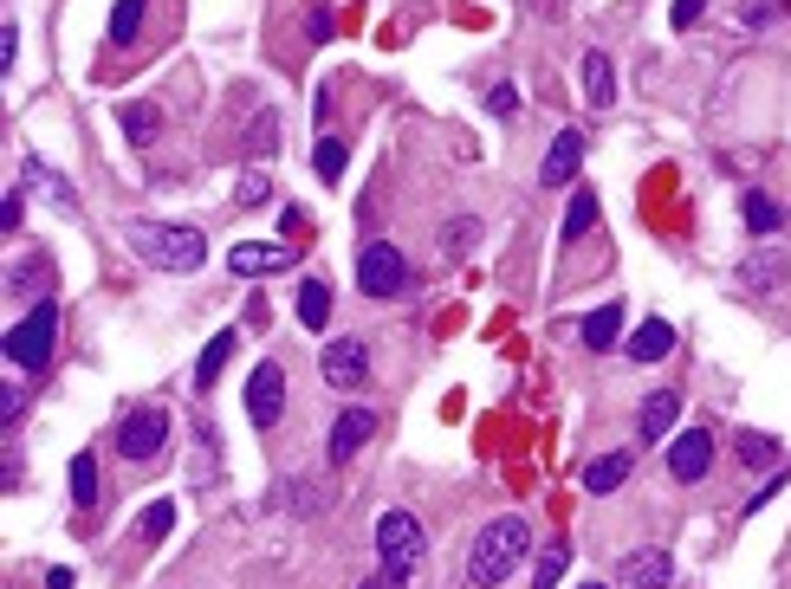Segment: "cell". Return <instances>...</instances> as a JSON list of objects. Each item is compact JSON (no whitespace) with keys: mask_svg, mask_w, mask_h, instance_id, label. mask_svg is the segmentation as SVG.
Segmentation results:
<instances>
[{"mask_svg":"<svg viewBox=\"0 0 791 589\" xmlns=\"http://www.w3.org/2000/svg\"><path fill=\"white\" fill-rule=\"evenodd\" d=\"M227 266L240 272V279H266V272H286V266H299V247H286V240H240Z\"/></svg>","mask_w":791,"mask_h":589,"instance_id":"9","label":"cell"},{"mask_svg":"<svg viewBox=\"0 0 791 589\" xmlns=\"http://www.w3.org/2000/svg\"><path fill=\"white\" fill-rule=\"evenodd\" d=\"M616 331H623V298H610V305H597L584 325H577V337H584V350H610L616 343Z\"/></svg>","mask_w":791,"mask_h":589,"instance_id":"17","label":"cell"},{"mask_svg":"<svg viewBox=\"0 0 791 589\" xmlns=\"http://www.w3.org/2000/svg\"><path fill=\"white\" fill-rule=\"evenodd\" d=\"M740 221H746V233H759V240H772V233L785 227V201H772V194H759V188H746V194H740Z\"/></svg>","mask_w":791,"mask_h":589,"instance_id":"15","label":"cell"},{"mask_svg":"<svg viewBox=\"0 0 791 589\" xmlns=\"http://www.w3.org/2000/svg\"><path fill=\"white\" fill-rule=\"evenodd\" d=\"M20 214H27V201H20V194H7V208H0V227H7V233H20Z\"/></svg>","mask_w":791,"mask_h":589,"instance_id":"38","label":"cell"},{"mask_svg":"<svg viewBox=\"0 0 791 589\" xmlns=\"http://www.w3.org/2000/svg\"><path fill=\"white\" fill-rule=\"evenodd\" d=\"M740 286L746 292H765V286H785V259H779V247H759L746 266H740Z\"/></svg>","mask_w":791,"mask_h":589,"instance_id":"20","label":"cell"},{"mask_svg":"<svg viewBox=\"0 0 791 589\" xmlns=\"http://www.w3.org/2000/svg\"><path fill=\"white\" fill-rule=\"evenodd\" d=\"M370 435H377V415H370V408H344L325 453H332V460L344 467V460H357V453H364V441H370Z\"/></svg>","mask_w":791,"mask_h":589,"instance_id":"12","label":"cell"},{"mask_svg":"<svg viewBox=\"0 0 791 589\" xmlns=\"http://www.w3.org/2000/svg\"><path fill=\"white\" fill-rule=\"evenodd\" d=\"M422 545H428V531H422V518H415V512H383L377 518V557H383V563L415 570Z\"/></svg>","mask_w":791,"mask_h":589,"instance_id":"6","label":"cell"},{"mask_svg":"<svg viewBox=\"0 0 791 589\" xmlns=\"http://www.w3.org/2000/svg\"><path fill=\"white\" fill-rule=\"evenodd\" d=\"M318 369H325L332 389H364V376H370V350H364L357 337H332V343L318 350Z\"/></svg>","mask_w":791,"mask_h":589,"instance_id":"8","label":"cell"},{"mask_svg":"<svg viewBox=\"0 0 791 589\" xmlns=\"http://www.w3.org/2000/svg\"><path fill=\"white\" fill-rule=\"evenodd\" d=\"M357 286H364V298H403L409 292V259L396 253L389 240H370L357 253Z\"/></svg>","mask_w":791,"mask_h":589,"instance_id":"5","label":"cell"},{"mask_svg":"<svg viewBox=\"0 0 791 589\" xmlns=\"http://www.w3.org/2000/svg\"><path fill=\"white\" fill-rule=\"evenodd\" d=\"M740 460H746V467H785V447H772L765 435H746V441H740Z\"/></svg>","mask_w":791,"mask_h":589,"instance_id":"29","label":"cell"},{"mask_svg":"<svg viewBox=\"0 0 791 589\" xmlns=\"http://www.w3.org/2000/svg\"><path fill=\"white\" fill-rule=\"evenodd\" d=\"M708 467H714V435L708 428H688V435L669 441V479L694 486V479H708Z\"/></svg>","mask_w":791,"mask_h":589,"instance_id":"10","label":"cell"},{"mask_svg":"<svg viewBox=\"0 0 791 589\" xmlns=\"http://www.w3.org/2000/svg\"><path fill=\"white\" fill-rule=\"evenodd\" d=\"M137 27H144V0H117V7H111V39H117V46H130Z\"/></svg>","mask_w":791,"mask_h":589,"instance_id":"27","label":"cell"},{"mask_svg":"<svg viewBox=\"0 0 791 589\" xmlns=\"http://www.w3.org/2000/svg\"><path fill=\"white\" fill-rule=\"evenodd\" d=\"M169 525H176V506H169V499H156L150 512L137 518V538H150V545H156V538H169Z\"/></svg>","mask_w":791,"mask_h":589,"instance_id":"30","label":"cell"},{"mask_svg":"<svg viewBox=\"0 0 791 589\" xmlns=\"http://www.w3.org/2000/svg\"><path fill=\"white\" fill-rule=\"evenodd\" d=\"M403 583H409V570H403V563H383L377 577H364L357 589H403Z\"/></svg>","mask_w":791,"mask_h":589,"instance_id":"36","label":"cell"},{"mask_svg":"<svg viewBox=\"0 0 791 589\" xmlns=\"http://www.w3.org/2000/svg\"><path fill=\"white\" fill-rule=\"evenodd\" d=\"M591 227H597V194H591V188H577V194H571V208H565V247H571V240H584Z\"/></svg>","mask_w":791,"mask_h":589,"instance_id":"25","label":"cell"},{"mask_svg":"<svg viewBox=\"0 0 791 589\" xmlns=\"http://www.w3.org/2000/svg\"><path fill=\"white\" fill-rule=\"evenodd\" d=\"M565 557H571V545H552V551L538 557V570H532V577H538V589H552L558 577H565Z\"/></svg>","mask_w":791,"mask_h":589,"instance_id":"33","label":"cell"},{"mask_svg":"<svg viewBox=\"0 0 791 589\" xmlns=\"http://www.w3.org/2000/svg\"><path fill=\"white\" fill-rule=\"evenodd\" d=\"M584 130H558V137H552V149H545V162H538V182L545 188H565L571 176H577V169H584Z\"/></svg>","mask_w":791,"mask_h":589,"instance_id":"11","label":"cell"},{"mask_svg":"<svg viewBox=\"0 0 791 589\" xmlns=\"http://www.w3.org/2000/svg\"><path fill=\"white\" fill-rule=\"evenodd\" d=\"M130 247L150 259L156 272H195L208 259V233L176 227V221H130Z\"/></svg>","mask_w":791,"mask_h":589,"instance_id":"2","label":"cell"},{"mask_svg":"<svg viewBox=\"0 0 791 589\" xmlns=\"http://www.w3.org/2000/svg\"><path fill=\"white\" fill-rule=\"evenodd\" d=\"M532 551V525L520 512L493 518L487 531L474 538V551H467V583L474 589H500L513 570H520V557Z\"/></svg>","mask_w":791,"mask_h":589,"instance_id":"1","label":"cell"},{"mask_svg":"<svg viewBox=\"0 0 791 589\" xmlns=\"http://www.w3.org/2000/svg\"><path fill=\"white\" fill-rule=\"evenodd\" d=\"M20 176H27V182H33V188H46V194H52V208H66V214H72V208H78L72 182H66V176H52V169H46L39 156H27V162H20Z\"/></svg>","mask_w":791,"mask_h":589,"instance_id":"21","label":"cell"},{"mask_svg":"<svg viewBox=\"0 0 791 589\" xmlns=\"http://www.w3.org/2000/svg\"><path fill=\"white\" fill-rule=\"evenodd\" d=\"M675 415H681V396H675V389H655V396H642L636 435H642V441H669V428H675Z\"/></svg>","mask_w":791,"mask_h":589,"instance_id":"14","label":"cell"},{"mask_svg":"<svg viewBox=\"0 0 791 589\" xmlns=\"http://www.w3.org/2000/svg\"><path fill=\"white\" fill-rule=\"evenodd\" d=\"M577 589H603V583H577Z\"/></svg>","mask_w":791,"mask_h":589,"instance_id":"40","label":"cell"},{"mask_svg":"<svg viewBox=\"0 0 791 589\" xmlns=\"http://www.w3.org/2000/svg\"><path fill=\"white\" fill-rule=\"evenodd\" d=\"M584 104H591V111H610V104H616V72H610L603 52H584Z\"/></svg>","mask_w":791,"mask_h":589,"instance_id":"19","label":"cell"},{"mask_svg":"<svg viewBox=\"0 0 791 589\" xmlns=\"http://www.w3.org/2000/svg\"><path fill=\"white\" fill-rule=\"evenodd\" d=\"M247 143L260 149V156H266V149H279V111H260V117H254V123H247Z\"/></svg>","mask_w":791,"mask_h":589,"instance_id":"32","label":"cell"},{"mask_svg":"<svg viewBox=\"0 0 791 589\" xmlns=\"http://www.w3.org/2000/svg\"><path fill=\"white\" fill-rule=\"evenodd\" d=\"M740 20H746V27H772V20H785V0H746Z\"/></svg>","mask_w":791,"mask_h":589,"instance_id":"34","label":"cell"},{"mask_svg":"<svg viewBox=\"0 0 791 589\" xmlns=\"http://www.w3.org/2000/svg\"><path fill=\"white\" fill-rule=\"evenodd\" d=\"M708 13V0H675V27H694Z\"/></svg>","mask_w":791,"mask_h":589,"instance_id":"39","label":"cell"},{"mask_svg":"<svg viewBox=\"0 0 791 589\" xmlns=\"http://www.w3.org/2000/svg\"><path fill=\"white\" fill-rule=\"evenodd\" d=\"M117 123H123V137H130V143H156L162 111H156V104H123V111H117Z\"/></svg>","mask_w":791,"mask_h":589,"instance_id":"24","label":"cell"},{"mask_svg":"<svg viewBox=\"0 0 791 589\" xmlns=\"http://www.w3.org/2000/svg\"><path fill=\"white\" fill-rule=\"evenodd\" d=\"M72 499L78 506H98V460L91 453H72Z\"/></svg>","mask_w":791,"mask_h":589,"instance_id":"26","label":"cell"},{"mask_svg":"<svg viewBox=\"0 0 791 589\" xmlns=\"http://www.w3.org/2000/svg\"><path fill=\"white\" fill-rule=\"evenodd\" d=\"M299 325L305 331H325V325H332V292H325L318 279H305L299 286Z\"/></svg>","mask_w":791,"mask_h":589,"instance_id":"23","label":"cell"},{"mask_svg":"<svg viewBox=\"0 0 791 589\" xmlns=\"http://www.w3.org/2000/svg\"><path fill=\"white\" fill-rule=\"evenodd\" d=\"M474 240H481V221H474V214H454V221L442 227V247H448L454 259L467 253V247H474Z\"/></svg>","mask_w":791,"mask_h":589,"instance_id":"28","label":"cell"},{"mask_svg":"<svg viewBox=\"0 0 791 589\" xmlns=\"http://www.w3.org/2000/svg\"><path fill=\"white\" fill-rule=\"evenodd\" d=\"M279 415H286V369L260 363L247 376V421L266 435V428H279Z\"/></svg>","mask_w":791,"mask_h":589,"instance_id":"7","label":"cell"},{"mask_svg":"<svg viewBox=\"0 0 791 589\" xmlns=\"http://www.w3.org/2000/svg\"><path fill=\"white\" fill-rule=\"evenodd\" d=\"M52 343H59V305H52V298H39L33 311L0 337V350H7L13 369H46L52 363Z\"/></svg>","mask_w":791,"mask_h":589,"instance_id":"3","label":"cell"},{"mask_svg":"<svg viewBox=\"0 0 791 589\" xmlns=\"http://www.w3.org/2000/svg\"><path fill=\"white\" fill-rule=\"evenodd\" d=\"M669 350H675V325H669V318H642L636 337H630V357H636V363H662Z\"/></svg>","mask_w":791,"mask_h":589,"instance_id":"16","label":"cell"},{"mask_svg":"<svg viewBox=\"0 0 791 589\" xmlns=\"http://www.w3.org/2000/svg\"><path fill=\"white\" fill-rule=\"evenodd\" d=\"M344 156H350L344 137H318V176H325V182H338L344 176Z\"/></svg>","mask_w":791,"mask_h":589,"instance_id":"31","label":"cell"},{"mask_svg":"<svg viewBox=\"0 0 791 589\" xmlns=\"http://www.w3.org/2000/svg\"><path fill=\"white\" fill-rule=\"evenodd\" d=\"M240 201H247V208L273 201V182H266V176H247V182H240Z\"/></svg>","mask_w":791,"mask_h":589,"instance_id":"37","label":"cell"},{"mask_svg":"<svg viewBox=\"0 0 791 589\" xmlns=\"http://www.w3.org/2000/svg\"><path fill=\"white\" fill-rule=\"evenodd\" d=\"M630 473H636V453H597L584 467V492H616Z\"/></svg>","mask_w":791,"mask_h":589,"instance_id":"18","label":"cell"},{"mask_svg":"<svg viewBox=\"0 0 791 589\" xmlns=\"http://www.w3.org/2000/svg\"><path fill=\"white\" fill-rule=\"evenodd\" d=\"M669 583H675V557L669 551L623 557V589H669Z\"/></svg>","mask_w":791,"mask_h":589,"instance_id":"13","label":"cell"},{"mask_svg":"<svg viewBox=\"0 0 791 589\" xmlns=\"http://www.w3.org/2000/svg\"><path fill=\"white\" fill-rule=\"evenodd\" d=\"M227 357H234V331H215V337H208V350H201V363H195V382H201V389H215V382H221V369H227Z\"/></svg>","mask_w":791,"mask_h":589,"instance_id":"22","label":"cell"},{"mask_svg":"<svg viewBox=\"0 0 791 589\" xmlns=\"http://www.w3.org/2000/svg\"><path fill=\"white\" fill-rule=\"evenodd\" d=\"M162 441H169V408L162 402H144V408H130L123 421H117V453L123 460H156L162 453Z\"/></svg>","mask_w":791,"mask_h":589,"instance_id":"4","label":"cell"},{"mask_svg":"<svg viewBox=\"0 0 791 589\" xmlns=\"http://www.w3.org/2000/svg\"><path fill=\"white\" fill-rule=\"evenodd\" d=\"M487 111L493 117H513V111H520V84H513V78H500V84L487 91Z\"/></svg>","mask_w":791,"mask_h":589,"instance_id":"35","label":"cell"}]
</instances>
